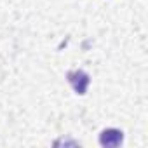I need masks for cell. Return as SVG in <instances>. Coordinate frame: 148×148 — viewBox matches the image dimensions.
Returning a JSON list of instances; mask_svg holds the SVG:
<instances>
[{
    "mask_svg": "<svg viewBox=\"0 0 148 148\" xmlns=\"http://www.w3.org/2000/svg\"><path fill=\"white\" fill-rule=\"evenodd\" d=\"M122 139H124V134L119 129H105L99 134V143L103 146H112V148L113 146H119L122 143Z\"/></svg>",
    "mask_w": 148,
    "mask_h": 148,
    "instance_id": "2",
    "label": "cell"
},
{
    "mask_svg": "<svg viewBox=\"0 0 148 148\" xmlns=\"http://www.w3.org/2000/svg\"><path fill=\"white\" fill-rule=\"evenodd\" d=\"M66 79L71 84V87L75 89L77 94H86L87 86L91 82V79H89V75H87L86 71H82V70H71V71H68Z\"/></svg>",
    "mask_w": 148,
    "mask_h": 148,
    "instance_id": "1",
    "label": "cell"
}]
</instances>
